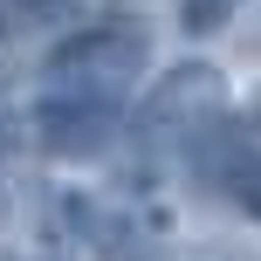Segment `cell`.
I'll return each instance as SVG.
<instances>
[{"label":"cell","mask_w":261,"mask_h":261,"mask_svg":"<svg viewBox=\"0 0 261 261\" xmlns=\"http://www.w3.org/2000/svg\"><path fill=\"white\" fill-rule=\"evenodd\" d=\"M69 14H76V0H0V21H14V28H48Z\"/></svg>","instance_id":"277c9868"},{"label":"cell","mask_w":261,"mask_h":261,"mask_svg":"<svg viewBox=\"0 0 261 261\" xmlns=\"http://www.w3.org/2000/svg\"><path fill=\"white\" fill-rule=\"evenodd\" d=\"M117 124H124V110H110V103H83V96H48L41 90V103H35V138H41V151L48 158H103L110 144H117Z\"/></svg>","instance_id":"3957f363"},{"label":"cell","mask_w":261,"mask_h":261,"mask_svg":"<svg viewBox=\"0 0 261 261\" xmlns=\"http://www.w3.org/2000/svg\"><path fill=\"white\" fill-rule=\"evenodd\" d=\"M234 7H241V0H179V21L193 28V35H213V28L234 21Z\"/></svg>","instance_id":"5b68a950"},{"label":"cell","mask_w":261,"mask_h":261,"mask_svg":"<svg viewBox=\"0 0 261 261\" xmlns=\"http://www.w3.org/2000/svg\"><path fill=\"white\" fill-rule=\"evenodd\" d=\"M220 117H234V90H227V76L213 62H179L172 76H158V90L144 96L138 124L151 144H172V151H186L193 138H206Z\"/></svg>","instance_id":"7a4b0ae2"},{"label":"cell","mask_w":261,"mask_h":261,"mask_svg":"<svg viewBox=\"0 0 261 261\" xmlns=\"http://www.w3.org/2000/svg\"><path fill=\"white\" fill-rule=\"evenodd\" d=\"M234 206H248L254 220H261V144H254V165H248V179H241V193H234Z\"/></svg>","instance_id":"8992f818"},{"label":"cell","mask_w":261,"mask_h":261,"mask_svg":"<svg viewBox=\"0 0 261 261\" xmlns=\"http://www.w3.org/2000/svg\"><path fill=\"white\" fill-rule=\"evenodd\" d=\"M151 69V41L130 21H103V28H76L48 48L41 76L48 96H83V103H110L124 110V96L138 90V76Z\"/></svg>","instance_id":"6da1fadb"}]
</instances>
